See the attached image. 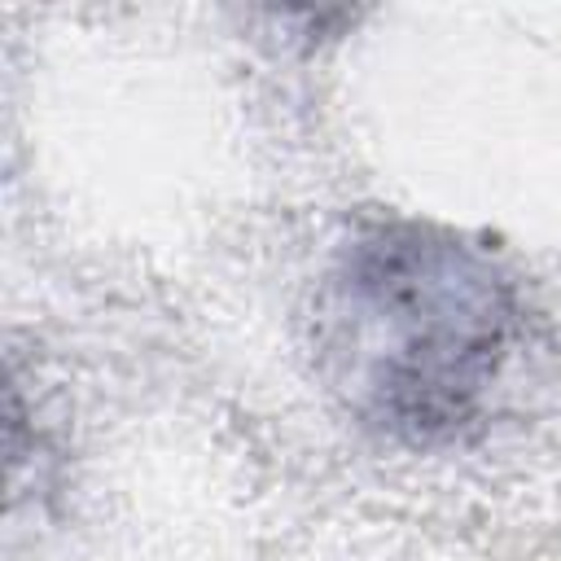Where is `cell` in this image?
Returning a JSON list of instances; mask_svg holds the SVG:
<instances>
[{"instance_id": "1", "label": "cell", "mask_w": 561, "mask_h": 561, "mask_svg": "<svg viewBox=\"0 0 561 561\" xmlns=\"http://www.w3.org/2000/svg\"><path fill=\"white\" fill-rule=\"evenodd\" d=\"M311 324L329 390L403 447L478 434L535 342L504 259L421 219H359L320 272Z\"/></svg>"}]
</instances>
